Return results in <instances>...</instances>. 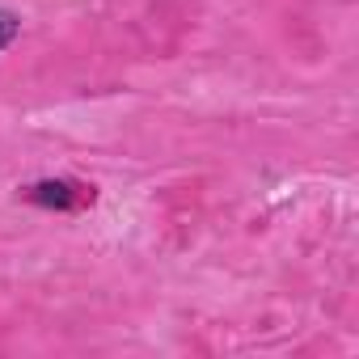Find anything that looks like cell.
<instances>
[{
    "mask_svg": "<svg viewBox=\"0 0 359 359\" xmlns=\"http://www.w3.org/2000/svg\"><path fill=\"white\" fill-rule=\"evenodd\" d=\"M18 34H22V18H18L13 9H0V51L13 47V43H18Z\"/></svg>",
    "mask_w": 359,
    "mask_h": 359,
    "instance_id": "7a4b0ae2",
    "label": "cell"
},
{
    "mask_svg": "<svg viewBox=\"0 0 359 359\" xmlns=\"http://www.w3.org/2000/svg\"><path fill=\"white\" fill-rule=\"evenodd\" d=\"M22 199L47 212H85L97 203V187L89 182H72V177H43V182L22 187Z\"/></svg>",
    "mask_w": 359,
    "mask_h": 359,
    "instance_id": "6da1fadb",
    "label": "cell"
}]
</instances>
